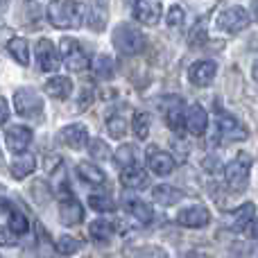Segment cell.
<instances>
[{"instance_id":"1","label":"cell","mask_w":258,"mask_h":258,"mask_svg":"<svg viewBox=\"0 0 258 258\" xmlns=\"http://www.w3.org/2000/svg\"><path fill=\"white\" fill-rule=\"evenodd\" d=\"M48 21L57 30H77L86 21V9L80 0H50Z\"/></svg>"},{"instance_id":"2","label":"cell","mask_w":258,"mask_h":258,"mask_svg":"<svg viewBox=\"0 0 258 258\" xmlns=\"http://www.w3.org/2000/svg\"><path fill=\"white\" fill-rule=\"evenodd\" d=\"M145 43H147L145 34H143L136 25H132V23H120V25L113 30V45H116V50L120 54L132 57V54L143 52Z\"/></svg>"},{"instance_id":"3","label":"cell","mask_w":258,"mask_h":258,"mask_svg":"<svg viewBox=\"0 0 258 258\" xmlns=\"http://www.w3.org/2000/svg\"><path fill=\"white\" fill-rule=\"evenodd\" d=\"M251 156L247 154V152H240V154H236V159L231 161V163L224 168V179H227L229 188L236 192L245 190L247 183H249V172H251Z\"/></svg>"},{"instance_id":"4","label":"cell","mask_w":258,"mask_h":258,"mask_svg":"<svg viewBox=\"0 0 258 258\" xmlns=\"http://www.w3.org/2000/svg\"><path fill=\"white\" fill-rule=\"evenodd\" d=\"M59 54H61L63 66L73 73H82L91 66L86 50L82 48L80 41L73 39V36H63L61 39V43H59Z\"/></svg>"},{"instance_id":"5","label":"cell","mask_w":258,"mask_h":258,"mask_svg":"<svg viewBox=\"0 0 258 258\" xmlns=\"http://www.w3.org/2000/svg\"><path fill=\"white\" fill-rule=\"evenodd\" d=\"M186 104H183L181 98H177V95H172V98H163V102H161V113H163L165 118V125L172 129L177 136H181L183 132H186Z\"/></svg>"},{"instance_id":"6","label":"cell","mask_w":258,"mask_h":258,"mask_svg":"<svg viewBox=\"0 0 258 258\" xmlns=\"http://www.w3.org/2000/svg\"><path fill=\"white\" fill-rule=\"evenodd\" d=\"M14 107L23 118H41L43 116V100L34 89H18L14 93Z\"/></svg>"},{"instance_id":"7","label":"cell","mask_w":258,"mask_h":258,"mask_svg":"<svg viewBox=\"0 0 258 258\" xmlns=\"http://www.w3.org/2000/svg\"><path fill=\"white\" fill-rule=\"evenodd\" d=\"M249 12H247L245 7H229L224 9L222 14L218 16V27L222 32H227V34H238V32H242L245 27H249Z\"/></svg>"},{"instance_id":"8","label":"cell","mask_w":258,"mask_h":258,"mask_svg":"<svg viewBox=\"0 0 258 258\" xmlns=\"http://www.w3.org/2000/svg\"><path fill=\"white\" fill-rule=\"evenodd\" d=\"M215 127H218L220 141H224V143L245 141V138L249 136V129H247V125H242V122L238 120L236 116H231V113H222V116H218Z\"/></svg>"},{"instance_id":"9","label":"cell","mask_w":258,"mask_h":258,"mask_svg":"<svg viewBox=\"0 0 258 258\" xmlns=\"http://www.w3.org/2000/svg\"><path fill=\"white\" fill-rule=\"evenodd\" d=\"M145 161H147V168H150L154 174H159V177H165V174H170L174 168H177L174 156L170 154V152L159 150V147H150L145 154Z\"/></svg>"},{"instance_id":"10","label":"cell","mask_w":258,"mask_h":258,"mask_svg":"<svg viewBox=\"0 0 258 258\" xmlns=\"http://www.w3.org/2000/svg\"><path fill=\"white\" fill-rule=\"evenodd\" d=\"M36 61H39L43 73H54L59 71L61 61H59V50L54 48V43L50 39H41L36 43Z\"/></svg>"},{"instance_id":"11","label":"cell","mask_w":258,"mask_h":258,"mask_svg":"<svg viewBox=\"0 0 258 258\" xmlns=\"http://www.w3.org/2000/svg\"><path fill=\"white\" fill-rule=\"evenodd\" d=\"M32 129L25 127V125H12L5 132V143H7V150L14 152V154H21L30 147L32 143Z\"/></svg>"},{"instance_id":"12","label":"cell","mask_w":258,"mask_h":258,"mask_svg":"<svg viewBox=\"0 0 258 258\" xmlns=\"http://www.w3.org/2000/svg\"><path fill=\"white\" fill-rule=\"evenodd\" d=\"M209 222H211V211L202 204L183 209L177 213V224H181V227H186V229H202Z\"/></svg>"},{"instance_id":"13","label":"cell","mask_w":258,"mask_h":258,"mask_svg":"<svg viewBox=\"0 0 258 258\" xmlns=\"http://www.w3.org/2000/svg\"><path fill=\"white\" fill-rule=\"evenodd\" d=\"M134 18L143 25H156L161 21V3L159 0H136Z\"/></svg>"},{"instance_id":"14","label":"cell","mask_w":258,"mask_h":258,"mask_svg":"<svg viewBox=\"0 0 258 258\" xmlns=\"http://www.w3.org/2000/svg\"><path fill=\"white\" fill-rule=\"evenodd\" d=\"M215 75H218V63L211 61V59H202V61L192 63L190 73H188V77H190V82L195 86H209L211 82L215 80Z\"/></svg>"},{"instance_id":"15","label":"cell","mask_w":258,"mask_h":258,"mask_svg":"<svg viewBox=\"0 0 258 258\" xmlns=\"http://www.w3.org/2000/svg\"><path fill=\"white\" fill-rule=\"evenodd\" d=\"M120 183L129 190H141L150 183V174L141 168L138 163H132V165H125L120 172Z\"/></svg>"},{"instance_id":"16","label":"cell","mask_w":258,"mask_h":258,"mask_svg":"<svg viewBox=\"0 0 258 258\" xmlns=\"http://www.w3.org/2000/svg\"><path fill=\"white\" fill-rule=\"evenodd\" d=\"M59 138H61L63 145L73 147V150H82V147L89 145V129L84 125H80V122H75V125L63 127L59 132Z\"/></svg>"},{"instance_id":"17","label":"cell","mask_w":258,"mask_h":258,"mask_svg":"<svg viewBox=\"0 0 258 258\" xmlns=\"http://www.w3.org/2000/svg\"><path fill=\"white\" fill-rule=\"evenodd\" d=\"M209 127V113L204 111L202 104H190L186 109V132L195 134V136H202Z\"/></svg>"},{"instance_id":"18","label":"cell","mask_w":258,"mask_h":258,"mask_svg":"<svg viewBox=\"0 0 258 258\" xmlns=\"http://www.w3.org/2000/svg\"><path fill=\"white\" fill-rule=\"evenodd\" d=\"M59 220H61L63 224H68V227L80 224L82 220H84V209H82V204L77 200H73V197L61 200V204H59Z\"/></svg>"},{"instance_id":"19","label":"cell","mask_w":258,"mask_h":258,"mask_svg":"<svg viewBox=\"0 0 258 258\" xmlns=\"http://www.w3.org/2000/svg\"><path fill=\"white\" fill-rule=\"evenodd\" d=\"M34 168H36V159H34V154H30V152H21V154L16 156V159L12 161V177L14 179H25V177H30L32 172H34Z\"/></svg>"},{"instance_id":"20","label":"cell","mask_w":258,"mask_h":258,"mask_svg":"<svg viewBox=\"0 0 258 258\" xmlns=\"http://www.w3.org/2000/svg\"><path fill=\"white\" fill-rule=\"evenodd\" d=\"M152 197H154V202L161 206H172L183 200V190H179V188H174V186H168V183H161V186H156L154 190H152Z\"/></svg>"},{"instance_id":"21","label":"cell","mask_w":258,"mask_h":258,"mask_svg":"<svg viewBox=\"0 0 258 258\" xmlns=\"http://www.w3.org/2000/svg\"><path fill=\"white\" fill-rule=\"evenodd\" d=\"M125 206H127L129 215H132L136 222L150 224L152 220H154V209H150V206H147L143 200H138V197H132V200H127Z\"/></svg>"},{"instance_id":"22","label":"cell","mask_w":258,"mask_h":258,"mask_svg":"<svg viewBox=\"0 0 258 258\" xmlns=\"http://www.w3.org/2000/svg\"><path fill=\"white\" fill-rule=\"evenodd\" d=\"M45 93L54 100H66V98H71V93H73V82L68 80V77L57 75V77H52V80H48Z\"/></svg>"},{"instance_id":"23","label":"cell","mask_w":258,"mask_h":258,"mask_svg":"<svg viewBox=\"0 0 258 258\" xmlns=\"http://www.w3.org/2000/svg\"><path fill=\"white\" fill-rule=\"evenodd\" d=\"M254 218H256V204L254 202H247V204H242L238 211H233L231 227L229 229H233V231H245L247 224H249Z\"/></svg>"},{"instance_id":"24","label":"cell","mask_w":258,"mask_h":258,"mask_svg":"<svg viewBox=\"0 0 258 258\" xmlns=\"http://www.w3.org/2000/svg\"><path fill=\"white\" fill-rule=\"evenodd\" d=\"M89 233L98 245H109L111 238H113V233H116V227H113L109 220H95V222H91Z\"/></svg>"},{"instance_id":"25","label":"cell","mask_w":258,"mask_h":258,"mask_svg":"<svg viewBox=\"0 0 258 258\" xmlns=\"http://www.w3.org/2000/svg\"><path fill=\"white\" fill-rule=\"evenodd\" d=\"M77 174H80V179H84L86 183H91V186H102V183L107 181V174L95 163H89V161H82V163L77 165Z\"/></svg>"},{"instance_id":"26","label":"cell","mask_w":258,"mask_h":258,"mask_svg":"<svg viewBox=\"0 0 258 258\" xmlns=\"http://www.w3.org/2000/svg\"><path fill=\"white\" fill-rule=\"evenodd\" d=\"M7 50H9V54L14 57V61L16 63H21V66H27V63H30V48H27L25 39H21V36L9 39Z\"/></svg>"},{"instance_id":"27","label":"cell","mask_w":258,"mask_h":258,"mask_svg":"<svg viewBox=\"0 0 258 258\" xmlns=\"http://www.w3.org/2000/svg\"><path fill=\"white\" fill-rule=\"evenodd\" d=\"M107 5H109V0H91V25H93V30H104Z\"/></svg>"},{"instance_id":"28","label":"cell","mask_w":258,"mask_h":258,"mask_svg":"<svg viewBox=\"0 0 258 258\" xmlns=\"http://www.w3.org/2000/svg\"><path fill=\"white\" fill-rule=\"evenodd\" d=\"M93 73L98 80H111L113 73H116V63H113V59L109 54H100L93 61Z\"/></svg>"},{"instance_id":"29","label":"cell","mask_w":258,"mask_h":258,"mask_svg":"<svg viewBox=\"0 0 258 258\" xmlns=\"http://www.w3.org/2000/svg\"><path fill=\"white\" fill-rule=\"evenodd\" d=\"M150 127H152V116L150 113L138 111L136 116H134L132 129H134V136H136L138 141H145V138L150 136Z\"/></svg>"},{"instance_id":"30","label":"cell","mask_w":258,"mask_h":258,"mask_svg":"<svg viewBox=\"0 0 258 258\" xmlns=\"http://www.w3.org/2000/svg\"><path fill=\"white\" fill-rule=\"evenodd\" d=\"M50 188H52L61 200L71 197V192H68V181H66V168H63V165H59L52 172V177H50Z\"/></svg>"},{"instance_id":"31","label":"cell","mask_w":258,"mask_h":258,"mask_svg":"<svg viewBox=\"0 0 258 258\" xmlns=\"http://www.w3.org/2000/svg\"><path fill=\"white\" fill-rule=\"evenodd\" d=\"M113 161H116L120 168H125V165H132V163H138V150L136 145H132V143H125V145L118 147L116 156H113Z\"/></svg>"},{"instance_id":"32","label":"cell","mask_w":258,"mask_h":258,"mask_svg":"<svg viewBox=\"0 0 258 258\" xmlns=\"http://www.w3.org/2000/svg\"><path fill=\"white\" fill-rule=\"evenodd\" d=\"M82 247H84V242L77 240V238H73V236H59L57 238V251L63 254V256L77 254V251H82Z\"/></svg>"},{"instance_id":"33","label":"cell","mask_w":258,"mask_h":258,"mask_svg":"<svg viewBox=\"0 0 258 258\" xmlns=\"http://www.w3.org/2000/svg\"><path fill=\"white\" fill-rule=\"evenodd\" d=\"M89 154L93 156L95 161H109L111 159V150H109V145L102 141V138H93V141H89Z\"/></svg>"},{"instance_id":"34","label":"cell","mask_w":258,"mask_h":258,"mask_svg":"<svg viewBox=\"0 0 258 258\" xmlns=\"http://www.w3.org/2000/svg\"><path fill=\"white\" fill-rule=\"evenodd\" d=\"M107 129H109L111 136L122 138L127 134V120L120 116V113H111V116L107 118Z\"/></svg>"},{"instance_id":"35","label":"cell","mask_w":258,"mask_h":258,"mask_svg":"<svg viewBox=\"0 0 258 258\" xmlns=\"http://www.w3.org/2000/svg\"><path fill=\"white\" fill-rule=\"evenodd\" d=\"M9 229H12L16 236H21V233H27V229H30V222H27V218L21 213V211H9Z\"/></svg>"},{"instance_id":"36","label":"cell","mask_w":258,"mask_h":258,"mask_svg":"<svg viewBox=\"0 0 258 258\" xmlns=\"http://www.w3.org/2000/svg\"><path fill=\"white\" fill-rule=\"evenodd\" d=\"M89 206L93 211H98V213H109V211L116 209V204H113V200L109 195H91Z\"/></svg>"},{"instance_id":"37","label":"cell","mask_w":258,"mask_h":258,"mask_svg":"<svg viewBox=\"0 0 258 258\" xmlns=\"http://www.w3.org/2000/svg\"><path fill=\"white\" fill-rule=\"evenodd\" d=\"M132 258H168V251L156 245H143L134 251Z\"/></svg>"},{"instance_id":"38","label":"cell","mask_w":258,"mask_h":258,"mask_svg":"<svg viewBox=\"0 0 258 258\" xmlns=\"http://www.w3.org/2000/svg\"><path fill=\"white\" fill-rule=\"evenodd\" d=\"M183 21H186V14H183L181 5H172V7L168 9V16H165L168 27H181Z\"/></svg>"},{"instance_id":"39","label":"cell","mask_w":258,"mask_h":258,"mask_svg":"<svg viewBox=\"0 0 258 258\" xmlns=\"http://www.w3.org/2000/svg\"><path fill=\"white\" fill-rule=\"evenodd\" d=\"M16 245H18V236L9 227L0 224V247H16Z\"/></svg>"},{"instance_id":"40","label":"cell","mask_w":258,"mask_h":258,"mask_svg":"<svg viewBox=\"0 0 258 258\" xmlns=\"http://www.w3.org/2000/svg\"><path fill=\"white\" fill-rule=\"evenodd\" d=\"M188 41H190V43L195 45V48H202V43H204V41H206V32H204V27H202V25H197L195 30H192V34L188 36Z\"/></svg>"},{"instance_id":"41","label":"cell","mask_w":258,"mask_h":258,"mask_svg":"<svg viewBox=\"0 0 258 258\" xmlns=\"http://www.w3.org/2000/svg\"><path fill=\"white\" fill-rule=\"evenodd\" d=\"M7 118H9V104L5 98H0V125H5Z\"/></svg>"},{"instance_id":"42","label":"cell","mask_w":258,"mask_h":258,"mask_svg":"<svg viewBox=\"0 0 258 258\" xmlns=\"http://www.w3.org/2000/svg\"><path fill=\"white\" fill-rule=\"evenodd\" d=\"M245 233H247V236H249V238H254V240H258V220H256V218L251 220L249 224H247Z\"/></svg>"},{"instance_id":"43","label":"cell","mask_w":258,"mask_h":258,"mask_svg":"<svg viewBox=\"0 0 258 258\" xmlns=\"http://www.w3.org/2000/svg\"><path fill=\"white\" fill-rule=\"evenodd\" d=\"M251 16H254L256 23H258V0H254V3H251Z\"/></svg>"},{"instance_id":"44","label":"cell","mask_w":258,"mask_h":258,"mask_svg":"<svg viewBox=\"0 0 258 258\" xmlns=\"http://www.w3.org/2000/svg\"><path fill=\"white\" fill-rule=\"evenodd\" d=\"M251 75H254V80L258 82V61L254 63V68H251Z\"/></svg>"},{"instance_id":"45","label":"cell","mask_w":258,"mask_h":258,"mask_svg":"<svg viewBox=\"0 0 258 258\" xmlns=\"http://www.w3.org/2000/svg\"><path fill=\"white\" fill-rule=\"evenodd\" d=\"M188 258H209V256H206V254H200V251H195V254H190Z\"/></svg>"},{"instance_id":"46","label":"cell","mask_w":258,"mask_h":258,"mask_svg":"<svg viewBox=\"0 0 258 258\" xmlns=\"http://www.w3.org/2000/svg\"><path fill=\"white\" fill-rule=\"evenodd\" d=\"M7 5H9V0H0V12H3V9L7 7Z\"/></svg>"}]
</instances>
